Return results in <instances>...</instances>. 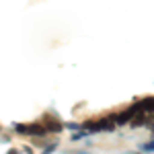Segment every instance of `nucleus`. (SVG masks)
I'll return each mask as SVG.
<instances>
[{"label":"nucleus","instance_id":"nucleus-4","mask_svg":"<svg viewBox=\"0 0 154 154\" xmlns=\"http://www.w3.org/2000/svg\"><path fill=\"white\" fill-rule=\"evenodd\" d=\"M140 152H154V140L142 144V146H140Z\"/></svg>","mask_w":154,"mask_h":154},{"label":"nucleus","instance_id":"nucleus-1","mask_svg":"<svg viewBox=\"0 0 154 154\" xmlns=\"http://www.w3.org/2000/svg\"><path fill=\"white\" fill-rule=\"evenodd\" d=\"M84 128L88 130V134H111V131H115L117 125L113 123L111 115H105V117L97 119V121H86Z\"/></svg>","mask_w":154,"mask_h":154},{"label":"nucleus","instance_id":"nucleus-5","mask_svg":"<svg viewBox=\"0 0 154 154\" xmlns=\"http://www.w3.org/2000/svg\"><path fill=\"white\" fill-rule=\"evenodd\" d=\"M148 128H150V130H152V134H154V119H152V123H150Z\"/></svg>","mask_w":154,"mask_h":154},{"label":"nucleus","instance_id":"nucleus-3","mask_svg":"<svg viewBox=\"0 0 154 154\" xmlns=\"http://www.w3.org/2000/svg\"><path fill=\"white\" fill-rule=\"evenodd\" d=\"M138 105L144 113H150L154 115V97H144V99H138Z\"/></svg>","mask_w":154,"mask_h":154},{"label":"nucleus","instance_id":"nucleus-2","mask_svg":"<svg viewBox=\"0 0 154 154\" xmlns=\"http://www.w3.org/2000/svg\"><path fill=\"white\" fill-rule=\"evenodd\" d=\"M140 111H142V109H140L138 101H136V103H131L128 109H123V111H115V113H109V115H111V119H113V123H115V125L119 128V125H125V123H130V121L136 117Z\"/></svg>","mask_w":154,"mask_h":154},{"label":"nucleus","instance_id":"nucleus-6","mask_svg":"<svg viewBox=\"0 0 154 154\" xmlns=\"http://www.w3.org/2000/svg\"><path fill=\"white\" fill-rule=\"evenodd\" d=\"M136 154H144V152H136Z\"/></svg>","mask_w":154,"mask_h":154}]
</instances>
